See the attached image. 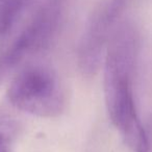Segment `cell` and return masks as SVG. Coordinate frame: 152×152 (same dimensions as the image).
<instances>
[{"mask_svg":"<svg viewBox=\"0 0 152 152\" xmlns=\"http://www.w3.org/2000/svg\"><path fill=\"white\" fill-rule=\"evenodd\" d=\"M139 54V36L131 25L117 28L106 45L104 97L113 125L133 152H149L150 143L133 97V78Z\"/></svg>","mask_w":152,"mask_h":152,"instance_id":"1","label":"cell"},{"mask_svg":"<svg viewBox=\"0 0 152 152\" xmlns=\"http://www.w3.org/2000/svg\"><path fill=\"white\" fill-rule=\"evenodd\" d=\"M7 98L17 110L40 118H54L66 107V94L57 74L44 65H29L16 74Z\"/></svg>","mask_w":152,"mask_h":152,"instance_id":"2","label":"cell"},{"mask_svg":"<svg viewBox=\"0 0 152 152\" xmlns=\"http://www.w3.org/2000/svg\"><path fill=\"white\" fill-rule=\"evenodd\" d=\"M61 15V0H50L27 27L0 53V83L24 59L49 46Z\"/></svg>","mask_w":152,"mask_h":152,"instance_id":"3","label":"cell"},{"mask_svg":"<svg viewBox=\"0 0 152 152\" xmlns=\"http://www.w3.org/2000/svg\"><path fill=\"white\" fill-rule=\"evenodd\" d=\"M124 0H112L91 19L79 43L77 63L85 76H94L101 65L103 50L110 38V30L122 9Z\"/></svg>","mask_w":152,"mask_h":152,"instance_id":"4","label":"cell"},{"mask_svg":"<svg viewBox=\"0 0 152 152\" xmlns=\"http://www.w3.org/2000/svg\"><path fill=\"white\" fill-rule=\"evenodd\" d=\"M29 0H0V34H4L15 24Z\"/></svg>","mask_w":152,"mask_h":152,"instance_id":"5","label":"cell"},{"mask_svg":"<svg viewBox=\"0 0 152 152\" xmlns=\"http://www.w3.org/2000/svg\"><path fill=\"white\" fill-rule=\"evenodd\" d=\"M12 126L5 122V119H0V152H11Z\"/></svg>","mask_w":152,"mask_h":152,"instance_id":"6","label":"cell"}]
</instances>
